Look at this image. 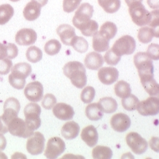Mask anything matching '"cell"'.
Masks as SVG:
<instances>
[{"instance_id":"ac0fdd59","label":"cell","mask_w":159,"mask_h":159,"mask_svg":"<svg viewBox=\"0 0 159 159\" xmlns=\"http://www.w3.org/2000/svg\"><path fill=\"white\" fill-rule=\"evenodd\" d=\"M53 114L58 119L62 120H69L72 119L74 115L73 108L66 103L60 102L53 107Z\"/></svg>"},{"instance_id":"f1b7e54d","label":"cell","mask_w":159,"mask_h":159,"mask_svg":"<svg viewBox=\"0 0 159 159\" xmlns=\"http://www.w3.org/2000/svg\"><path fill=\"white\" fill-rule=\"evenodd\" d=\"M86 115L90 120H98L103 117V112L98 103H92L88 105L85 110Z\"/></svg>"},{"instance_id":"7a4b0ae2","label":"cell","mask_w":159,"mask_h":159,"mask_svg":"<svg viewBox=\"0 0 159 159\" xmlns=\"http://www.w3.org/2000/svg\"><path fill=\"white\" fill-rule=\"evenodd\" d=\"M31 71V66L27 63L16 64L12 68L11 73L9 76L10 85L16 89H22L25 84V79L30 75Z\"/></svg>"},{"instance_id":"f546056e","label":"cell","mask_w":159,"mask_h":159,"mask_svg":"<svg viewBox=\"0 0 159 159\" xmlns=\"http://www.w3.org/2000/svg\"><path fill=\"white\" fill-rule=\"evenodd\" d=\"M99 6L108 13H114L120 7V0H98Z\"/></svg>"},{"instance_id":"11a10c76","label":"cell","mask_w":159,"mask_h":159,"mask_svg":"<svg viewBox=\"0 0 159 159\" xmlns=\"http://www.w3.org/2000/svg\"><path fill=\"white\" fill-rule=\"evenodd\" d=\"M0 159H7V157L2 152L0 151Z\"/></svg>"},{"instance_id":"f6af8a7d","label":"cell","mask_w":159,"mask_h":159,"mask_svg":"<svg viewBox=\"0 0 159 159\" xmlns=\"http://www.w3.org/2000/svg\"><path fill=\"white\" fill-rule=\"evenodd\" d=\"M159 10H154L150 12V19H149V25L152 29L159 30Z\"/></svg>"},{"instance_id":"4dcf8cb0","label":"cell","mask_w":159,"mask_h":159,"mask_svg":"<svg viewBox=\"0 0 159 159\" xmlns=\"http://www.w3.org/2000/svg\"><path fill=\"white\" fill-rule=\"evenodd\" d=\"M113 152L108 147L98 145L92 150V157L95 159H110Z\"/></svg>"},{"instance_id":"e575fe53","label":"cell","mask_w":159,"mask_h":159,"mask_svg":"<svg viewBox=\"0 0 159 159\" xmlns=\"http://www.w3.org/2000/svg\"><path fill=\"white\" fill-rule=\"evenodd\" d=\"M98 24L94 20H90L82 27H81L79 30L81 31V33L87 37L93 36V34L98 31Z\"/></svg>"},{"instance_id":"ffe728a7","label":"cell","mask_w":159,"mask_h":159,"mask_svg":"<svg viewBox=\"0 0 159 159\" xmlns=\"http://www.w3.org/2000/svg\"><path fill=\"white\" fill-rule=\"evenodd\" d=\"M57 33L59 36L61 42L68 46L70 45L72 40L76 36L74 28L68 24L60 25L57 29Z\"/></svg>"},{"instance_id":"ee69618b","label":"cell","mask_w":159,"mask_h":159,"mask_svg":"<svg viewBox=\"0 0 159 159\" xmlns=\"http://www.w3.org/2000/svg\"><path fill=\"white\" fill-rule=\"evenodd\" d=\"M159 46L156 43H151L149 45L147 54L152 60H157L159 59Z\"/></svg>"},{"instance_id":"8fae6325","label":"cell","mask_w":159,"mask_h":159,"mask_svg":"<svg viewBox=\"0 0 159 159\" xmlns=\"http://www.w3.org/2000/svg\"><path fill=\"white\" fill-rule=\"evenodd\" d=\"M66 149L65 142L59 137H53L48 140L45 151V156L50 159L57 158Z\"/></svg>"},{"instance_id":"7bdbcfd3","label":"cell","mask_w":159,"mask_h":159,"mask_svg":"<svg viewBox=\"0 0 159 159\" xmlns=\"http://www.w3.org/2000/svg\"><path fill=\"white\" fill-rule=\"evenodd\" d=\"M13 66L11 59L4 58L0 59V74L6 75L9 74Z\"/></svg>"},{"instance_id":"db71d44e","label":"cell","mask_w":159,"mask_h":159,"mask_svg":"<svg viewBox=\"0 0 159 159\" xmlns=\"http://www.w3.org/2000/svg\"><path fill=\"white\" fill-rule=\"evenodd\" d=\"M31 1L37 2L38 4H39L41 7L45 6L48 1V0H31Z\"/></svg>"},{"instance_id":"7c38bea8","label":"cell","mask_w":159,"mask_h":159,"mask_svg":"<svg viewBox=\"0 0 159 159\" xmlns=\"http://www.w3.org/2000/svg\"><path fill=\"white\" fill-rule=\"evenodd\" d=\"M138 111L142 116H154L159 113V100L153 96L139 102L136 108Z\"/></svg>"},{"instance_id":"74e56055","label":"cell","mask_w":159,"mask_h":159,"mask_svg":"<svg viewBox=\"0 0 159 159\" xmlns=\"http://www.w3.org/2000/svg\"><path fill=\"white\" fill-rule=\"evenodd\" d=\"M61 47V46L59 40L51 39L45 43L44 50L47 54L50 56H54L59 52Z\"/></svg>"},{"instance_id":"f35d334b","label":"cell","mask_w":159,"mask_h":159,"mask_svg":"<svg viewBox=\"0 0 159 159\" xmlns=\"http://www.w3.org/2000/svg\"><path fill=\"white\" fill-rule=\"evenodd\" d=\"M95 90L92 86H87L82 90L80 95L81 100L86 103L88 104L91 102L95 98Z\"/></svg>"},{"instance_id":"7402d4cb","label":"cell","mask_w":159,"mask_h":159,"mask_svg":"<svg viewBox=\"0 0 159 159\" xmlns=\"http://www.w3.org/2000/svg\"><path fill=\"white\" fill-rule=\"evenodd\" d=\"M79 125L74 122L70 121L63 125L61 129L62 136L66 140L75 139L79 134Z\"/></svg>"},{"instance_id":"cb8c5ba5","label":"cell","mask_w":159,"mask_h":159,"mask_svg":"<svg viewBox=\"0 0 159 159\" xmlns=\"http://www.w3.org/2000/svg\"><path fill=\"white\" fill-rule=\"evenodd\" d=\"M154 76H146L140 78L141 83L150 96L159 95V84L154 79Z\"/></svg>"},{"instance_id":"8992f818","label":"cell","mask_w":159,"mask_h":159,"mask_svg":"<svg viewBox=\"0 0 159 159\" xmlns=\"http://www.w3.org/2000/svg\"><path fill=\"white\" fill-rule=\"evenodd\" d=\"M129 15L133 22L138 26H144L149 23L150 12L147 10L142 2L136 3L129 9Z\"/></svg>"},{"instance_id":"e0dca14e","label":"cell","mask_w":159,"mask_h":159,"mask_svg":"<svg viewBox=\"0 0 159 159\" xmlns=\"http://www.w3.org/2000/svg\"><path fill=\"white\" fill-rule=\"evenodd\" d=\"M99 81L106 85H110L117 81L119 72L113 67H104L99 69L98 72Z\"/></svg>"},{"instance_id":"9a60e30c","label":"cell","mask_w":159,"mask_h":159,"mask_svg":"<svg viewBox=\"0 0 159 159\" xmlns=\"http://www.w3.org/2000/svg\"><path fill=\"white\" fill-rule=\"evenodd\" d=\"M37 38V33L34 30L31 29H22L17 32L15 41L20 45L28 46L34 44Z\"/></svg>"},{"instance_id":"5bb4252c","label":"cell","mask_w":159,"mask_h":159,"mask_svg":"<svg viewBox=\"0 0 159 159\" xmlns=\"http://www.w3.org/2000/svg\"><path fill=\"white\" fill-rule=\"evenodd\" d=\"M24 94L25 97L30 101L39 102L43 95V85L37 81L31 82L26 86Z\"/></svg>"},{"instance_id":"ba28073f","label":"cell","mask_w":159,"mask_h":159,"mask_svg":"<svg viewBox=\"0 0 159 159\" xmlns=\"http://www.w3.org/2000/svg\"><path fill=\"white\" fill-rule=\"evenodd\" d=\"M93 7L89 3L86 2L81 4L73 17L72 22L74 25L79 29L81 27L90 20L93 16Z\"/></svg>"},{"instance_id":"d6986e66","label":"cell","mask_w":159,"mask_h":159,"mask_svg":"<svg viewBox=\"0 0 159 159\" xmlns=\"http://www.w3.org/2000/svg\"><path fill=\"white\" fill-rule=\"evenodd\" d=\"M81 138L89 147L95 146L98 140V134L97 129L92 125L86 127L81 131Z\"/></svg>"},{"instance_id":"8d00e7d4","label":"cell","mask_w":159,"mask_h":159,"mask_svg":"<svg viewBox=\"0 0 159 159\" xmlns=\"http://www.w3.org/2000/svg\"><path fill=\"white\" fill-rule=\"evenodd\" d=\"M123 107L128 111H133L136 109L139 104V100L134 95L129 94L127 97L122 99Z\"/></svg>"},{"instance_id":"bcb514c9","label":"cell","mask_w":159,"mask_h":159,"mask_svg":"<svg viewBox=\"0 0 159 159\" xmlns=\"http://www.w3.org/2000/svg\"><path fill=\"white\" fill-rule=\"evenodd\" d=\"M7 46V59H13L17 57L18 54V48L14 43H8Z\"/></svg>"},{"instance_id":"d4e9b609","label":"cell","mask_w":159,"mask_h":159,"mask_svg":"<svg viewBox=\"0 0 159 159\" xmlns=\"http://www.w3.org/2000/svg\"><path fill=\"white\" fill-rule=\"evenodd\" d=\"M154 37L159 38V30L144 27L140 28L138 31V38L142 43H149Z\"/></svg>"},{"instance_id":"9c48e42d","label":"cell","mask_w":159,"mask_h":159,"mask_svg":"<svg viewBox=\"0 0 159 159\" xmlns=\"http://www.w3.org/2000/svg\"><path fill=\"white\" fill-rule=\"evenodd\" d=\"M126 142L132 151L136 154H142L148 147L147 141L136 132H130L126 136Z\"/></svg>"},{"instance_id":"83f0119b","label":"cell","mask_w":159,"mask_h":159,"mask_svg":"<svg viewBox=\"0 0 159 159\" xmlns=\"http://www.w3.org/2000/svg\"><path fill=\"white\" fill-rule=\"evenodd\" d=\"M118 31L116 24L112 22H106L100 28L99 33L101 36L107 39H113L116 34Z\"/></svg>"},{"instance_id":"44dd1931","label":"cell","mask_w":159,"mask_h":159,"mask_svg":"<svg viewBox=\"0 0 159 159\" xmlns=\"http://www.w3.org/2000/svg\"><path fill=\"white\" fill-rule=\"evenodd\" d=\"M103 64V57L96 52H91L88 54L84 59V65L89 70H99L102 66Z\"/></svg>"},{"instance_id":"2e32d148","label":"cell","mask_w":159,"mask_h":159,"mask_svg":"<svg viewBox=\"0 0 159 159\" xmlns=\"http://www.w3.org/2000/svg\"><path fill=\"white\" fill-rule=\"evenodd\" d=\"M110 125L115 131L121 133L129 129L131 125V120L129 116L126 114L119 113L111 117Z\"/></svg>"},{"instance_id":"d590c367","label":"cell","mask_w":159,"mask_h":159,"mask_svg":"<svg viewBox=\"0 0 159 159\" xmlns=\"http://www.w3.org/2000/svg\"><path fill=\"white\" fill-rule=\"evenodd\" d=\"M25 55L29 61L35 63L41 60L43 56V53L42 50L38 47L31 46L27 50Z\"/></svg>"},{"instance_id":"681fc988","label":"cell","mask_w":159,"mask_h":159,"mask_svg":"<svg viewBox=\"0 0 159 159\" xmlns=\"http://www.w3.org/2000/svg\"><path fill=\"white\" fill-rule=\"evenodd\" d=\"M149 7L152 9H158L159 7V0H147Z\"/></svg>"},{"instance_id":"52a82bcc","label":"cell","mask_w":159,"mask_h":159,"mask_svg":"<svg viewBox=\"0 0 159 159\" xmlns=\"http://www.w3.org/2000/svg\"><path fill=\"white\" fill-rule=\"evenodd\" d=\"M7 128L11 134L22 138H29L34 133V131L27 126L25 121L18 117L10 121Z\"/></svg>"},{"instance_id":"4fadbf2b","label":"cell","mask_w":159,"mask_h":159,"mask_svg":"<svg viewBox=\"0 0 159 159\" xmlns=\"http://www.w3.org/2000/svg\"><path fill=\"white\" fill-rule=\"evenodd\" d=\"M45 139L44 136L39 131L34 133L27 142L26 148L31 155L40 154L45 148Z\"/></svg>"},{"instance_id":"836d02e7","label":"cell","mask_w":159,"mask_h":159,"mask_svg":"<svg viewBox=\"0 0 159 159\" xmlns=\"http://www.w3.org/2000/svg\"><path fill=\"white\" fill-rule=\"evenodd\" d=\"M70 46H72L74 50L80 53L86 52L89 48L88 41L83 37L77 36L72 40Z\"/></svg>"},{"instance_id":"f907efd6","label":"cell","mask_w":159,"mask_h":159,"mask_svg":"<svg viewBox=\"0 0 159 159\" xmlns=\"http://www.w3.org/2000/svg\"><path fill=\"white\" fill-rule=\"evenodd\" d=\"M7 145V140L2 135V134L0 133V151H2L6 148Z\"/></svg>"},{"instance_id":"5b68a950","label":"cell","mask_w":159,"mask_h":159,"mask_svg":"<svg viewBox=\"0 0 159 159\" xmlns=\"http://www.w3.org/2000/svg\"><path fill=\"white\" fill-rule=\"evenodd\" d=\"M41 108L39 104L31 102L27 104L24 109L25 122L30 129L34 131L38 129L41 125L40 115Z\"/></svg>"},{"instance_id":"1f68e13d","label":"cell","mask_w":159,"mask_h":159,"mask_svg":"<svg viewBox=\"0 0 159 159\" xmlns=\"http://www.w3.org/2000/svg\"><path fill=\"white\" fill-rule=\"evenodd\" d=\"M14 15V9L9 4L0 6V25L7 23Z\"/></svg>"},{"instance_id":"b9f144b4","label":"cell","mask_w":159,"mask_h":159,"mask_svg":"<svg viewBox=\"0 0 159 159\" xmlns=\"http://www.w3.org/2000/svg\"><path fill=\"white\" fill-rule=\"evenodd\" d=\"M82 0H63V10L66 13H71L79 6Z\"/></svg>"},{"instance_id":"3957f363","label":"cell","mask_w":159,"mask_h":159,"mask_svg":"<svg viewBox=\"0 0 159 159\" xmlns=\"http://www.w3.org/2000/svg\"><path fill=\"white\" fill-rule=\"evenodd\" d=\"M133 60L138 70L140 78L145 76H154L153 62L147 52H138L134 55Z\"/></svg>"},{"instance_id":"ab89813d","label":"cell","mask_w":159,"mask_h":159,"mask_svg":"<svg viewBox=\"0 0 159 159\" xmlns=\"http://www.w3.org/2000/svg\"><path fill=\"white\" fill-rule=\"evenodd\" d=\"M57 103V99L56 97L51 94H46L42 101V106L44 109L47 110L51 109Z\"/></svg>"},{"instance_id":"4316f807","label":"cell","mask_w":159,"mask_h":159,"mask_svg":"<svg viewBox=\"0 0 159 159\" xmlns=\"http://www.w3.org/2000/svg\"><path fill=\"white\" fill-rule=\"evenodd\" d=\"M98 104L102 112L106 113H113L116 111L118 108V103L116 101L111 97L101 98Z\"/></svg>"},{"instance_id":"603a6c76","label":"cell","mask_w":159,"mask_h":159,"mask_svg":"<svg viewBox=\"0 0 159 159\" xmlns=\"http://www.w3.org/2000/svg\"><path fill=\"white\" fill-rule=\"evenodd\" d=\"M41 11V7L39 4L34 1H30L25 7L23 15L25 20L33 21L39 17Z\"/></svg>"},{"instance_id":"60d3db41","label":"cell","mask_w":159,"mask_h":159,"mask_svg":"<svg viewBox=\"0 0 159 159\" xmlns=\"http://www.w3.org/2000/svg\"><path fill=\"white\" fill-rule=\"evenodd\" d=\"M104 58L107 65L115 66L119 63L121 59V57L117 56L111 48L106 52Z\"/></svg>"},{"instance_id":"816d5d0a","label":"cell","mask_w":159,"mask_h":159,"mask_svg":"<svg viewBox=\"0 0 159 159\" xmlns=\"http://www.w3.org/2000/svg\"><path fill=\"white\" fill-rule=\"evenodd\" d=\"M8 132V128L7 126L5 124L3 120L1 119L0 116V133L5 134Z\"/></svg>"},{"instance_id":"9f6ffc18","label":"cell","mask_w":159,"mask_h":159,"mask_svg":"<svg viewBox=\"0 0 159 159\" xmlns=\"http://www.w3.org/2000/svg\"><path fill=\"white\" fill-rule=\"evenodd\" d=\"M11 1H12V2H17V1H19L20 0H10Z\"/></svg>"},{"instance_id":"30bf717a","label":"cell","mask_w":159,"mask_h":159,"mask_svg":"<svg viewBox=\"0 0 159 159\" xmlns=\"http://www.w3.org/2000/svg\"><path fill=\"white\" fill-rule=\"evenodd\" d=\"M20 109V102L16 98L10 97L6 100L4 104V113L1 118L7 126L12 119L18 117Z\"/></svg>"},{"instance_id":"277c9868","label":"cell","mask_w":159,"mask_h":159,"mask_svg":"<svg viewBox=\"0 0 159 159\" xmlns=\"http://www.w3.org/2000/svg\"><path fill=\"white\" fill-rule=\"evenodd\" d=\"M136 43L134 39L129 35H125L117 40L113 47L112 51L118 56L130 55L136 50Z\"/></svg>"},{"instance_id":"d6a6232c","label":"cell","mask_w":159,"mask_h":159,"mask_svg":"<svg viewBox=\"0 0 159 159\" xmlns=\"http://www.w3.org/2000/svg\"><path fill=\"white\" fill-rule=\"evenodd\" d=\"M115 92L119 98H124L131 94V89L129 83L120 80L115 85Z\"/></svg>"},{"instance_id":"f5cc1de1","label":"cell","mask_w":159,"mask_h":159,"mask_svg":"<svg viewBox=\"0 0 159 159\" xmlns=\"http://www.w3.org/2000/svg\"><path fill=\"white\" fill-rule=\"evenodd\" d=\"M143 0H125V2L127 3V6L129 7L136 3H138V2H142Z\"/></svg>"},{"instance_id":"c3c4849f","label":"cell","mask_w":159,"mask_h":159,"mask_svg":"<svg viewBox=\"0 0 159 159\" xmlns=\"http://www.w3.org/2000/svg\"><path fill=\"white\" fill-rule=\"evenodd\" d=\"M7 58V44L0 43V59Z\"/></svg>"},{"instance_id":"484cf974","label":"cell","mask_w":159,"mask_h":159,"mask_svg":"<svg viewBox=\"0 0 159 159\" xmlns=\"http://www.w3.org/2000/svg\"><path fill=\"white\" fill-rule=\"evenodd\" d=\"M109 40L101 36L99 31H97L93 36L92 46L93 50L98 52H102L109 50Z\"/></svg>"},{"instance_id":"7dc6e473","label":"cell","mask_w":159,"mask_h":159,"mask_svg":"<svg viewBox=\"0 0 159 159\" xmlns=\"http://www.w3.org/2000/svg\"><path fill=\"white\" fill-rule=\"evenodd\" d=\"M151 148L156 152H159V138L153 137L149 141Z\"/></svg>"},{"instance_id":"6da1fadb","label":"cell","mask_w":159,"mask_h":159,"mask_svg":"<svg viewBox=\"0 0 159 159\" xmlns=\"http://www.w3.org/2000/svg\"><path fill=\"white\" fill-rule=\"evenodd\" d=\"M63 73L70 79L72 84L77 88H83L87 83L86 70L79 61H70L63 66Z\"/></svg>"}]
</instances>
